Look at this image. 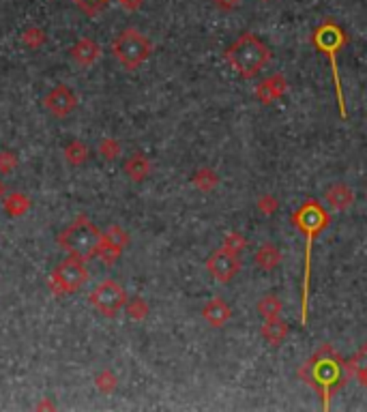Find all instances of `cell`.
Returning <instances> with one entry per match:
<instances>
[{
  "instance_id": "4",
  "label": "cell",
  "mask_w": 367,
  "mask_h": 412,
  "mask_svg": "<svg viewBox=\"0 0 367 412\" xmlns=\"http://www.w3.org/2000/svg\"><path fill=\"white\" fill-rule=\"evenodd\" d=\"M223 56L243 80H254L271 63L269 46H265L254 33H243L230 48H225Z\"/></svg>"
},
{
  "instance_id": "24",
  "label": "cell",
  "mask_w": 367,
  "mask_h": 412,
  "mask_svg": "<svg viewBox=\"0 0 367 412\" xmlns=\"http://www.w3.org/2000/svg\"><path fill=\"white\" fill-rule=\"evenodd\" d=\"M147 312H149V307H147V303H144L142 299H136V301L129 305V316H132V318H136V320L144 318V316H147Z\"/></svg>"
},
{
  "instance_id": "17",
  "label": "cell",
  "mask_w": 367,
  "mask_h": 412,
  "mask_svg": "<svg viewBox=\"0 0 367 412\" xmlns=\"http://www.w3.org/2000/svg\"><path fill=\"white\" fill-rule=\"evenodd\" d=\"M348 369H350V376H354L367 389V344L348 361Z\"/></svg>"
},
{
  "instance_id": "8",
  "label": "cell",
  "mask_w": 367,
  "mask_h": 412,
  "mask_svg": "<svg viewBox=\"0 0 367 412\" xmlns=\"http://www.w3.org/2000/svg\"><path fill=\"white\" fill-rule=\"evenodd\" d=\"M86 278H88V270H86L82 258L71 255V258L63 260V262L56 266V270H54V275H52V282L56 284V288H58L60 292H73V290H78L80 286H84Z\"/></svg>"
},
{
  "instance_id": "19",
  "label": "cell",
  "mask_w": 367,
  "mask_h": 412,
  "mask_svg": "<svg viewBox=\"0 0 367 412\" xmlns=\"http://www.w3.org/2000/svg\"><path fill=\"white\" fill-rule=\"evenodd\" d=\"M282 301L275 297V295H267L258 301V314L262 320H271V318H280L282 316Z\"/></svg>"
},
{
  "instance_id": "21",
  "label": "cell",
  "mask_w": 367,
  "mask_h": 412,
  "mask_svg": "<svg viewBox=\"0 0 367 412\" xmlns=\"http://www.w3.org/2000/svg\"><path fill=\"white\" fill-rule=\"evenodd\" d=\"M75 5H78L84 14L97 16V14H101V11L110 5V0H75Z\"/></svg>"
},
{
  "instance_id": "14",
  "label": "cell",
  "mask_w": 367,
  "mask_h": 412,
  "mask_svg": "<svg viewBox=\"0 0 367 412\" xmlns=\"http://www.w3.org/2000/svg\"><path fill=\"white\" fill-rule=\"evenodd\" d=\"M262 337L271 344V346H282V342L288 337L290 333V327L288 322H284L282 318H271V320H265L262 322V329H260Z\"/></svg>"
},
{
  "instance_id": "15",
  "label": "cell",
  "mask_w": 367,
  "mask_h": 412,
  "mask_svg": "<svg viewBox=\"0 0 367 412\" xmlns=\"http://www.w3.org/2000/svg\"><path fill=\"white\" fill-rule=\"evenodd\" d=\"M254 262H256V266L258 268H262V270H275L277 268V264L282 262V253L277 251V247L273 245V243H265V245H260L258 247V251L254 253Z\"/></svg>"
},
{
  "instance_id": "22",
  "label": "cell",
  "mask_w": 367,
  "mask_h": 412,
  "mask_svg": "<svg viewBox=\"0 0 367 412\" xmlns=\"http://www.w3.org/2000/svg\"><path fill=\"white\" fill-rule=\"evenodd\" d=\"M277 208H280V202H277V198H275V196H271V194H265V196L258 200V211H260L265 217L275 215V213H277Z\"/></svg>"
},
{
  "instance_id": "10",
  "label": "cell",
  "mask_w": 367,
  "mask_h": 412,
  "mask_svg": "<svg viewBox=\"0 0 367 412\" xmlns=\"http://www.w3.org/2000/svg\"><path fill=\"white\" fill-rule=\"evenodd\" d=\"M78 99L69 86H56L48 97H46V107L56 114V116H67L75 110Z\"/></svg>"
},
{
  "instance_id": "3",
  "label": "cell",
  "mask_w": 367,
  "mask_h": 412,
  "mask_svg": "<svg viewBox=\"0 0 367 412\" xmlns=\"http://www.w3.org/2000/svg\"><path fill=\"white\" fill-rule=\"evenodd\" d=\"M312 43L316 50H320L326 58H329V65H331V73H333V82H335V95H337V107H339V116L341 118H348V110H346V99H344V86H341V75H339V52L346 48L348 43V35L346 31L333 20V18H326L322 20L314 33H312Z\"/></svg>"
},
{
  "instance_id": "7",
  "label": "cell",
  "mask_w": 367,
  "mask_h": 412,
  "mask_svg": "<svg viewBox=\"0 0 367 412\" xmlns=\"http://www.w3.org/2000/svg\"><path fill=\"white\" fill-rule=\"evenodd\" d=\"M90 303L99 314L112 318L127 305V292L120 284H116L112 280H105V282L97 284L95 290L90 292Z\"/></svg>"
},
{
  "instance_id": "13",
  "label": "cell",
  "mask_w": 367,
  "mask_h": 412,
  "mask_svg": "<svg viewBox=\"0 0 367 412\" xmlns=\"http://www.w3.org/2000/svg\"><path fill=\"white\" fill-rule=\"evenodd\" d=\"M324 202H326V206L333 208V211H346V208H350V204L354 202V194H352V189H350L348 185L335 183V185H331V187L324 191Z\"/></svg>"
},
{
  "instance_id": "26",
  "label": "cell",
  "mask_w": 367,
  "mask_h": 412,
  "mask_svg": "<svg viewBox=\"0 0 367 412\" xmlns=\"http://www.w3.org/2000/svg\"><path fill=\"white\" fill-rule=\"evenodd\" d=\"M260 3H269V0H260Z\"/></svg>"
},
{
  "instance_id": "18",
  "label": "cell",
  "mask_w": 367,
  "mask_h": 412,
  "mask_svg": "<svg viewBox=\"0 0 367 412\" xmlns=\"http://www.w3.org/2000/svg\"><path fill=\"white\" fill-rule=\"evenodd\" d=\"M125 172L129 174L132 181L140 183V181H144V179L149 176L151 164H149V159H147L144 155H134V157L125 164Z\"/></svg>"
},
{
  "instance_id": "2",
  "label": "cell",
  "mask_w": 367,
  "mask_h": 412,
  "mask_svg": "<svg viewBox=\"0 0 367 412\" xmlns=\"http://www.w3.org/2000/svg\"><path fill=\"white\" fill-rule=\"evenodd\" d=\"M329 211L314 198L305 200L294 213L292 223L305 236V266H303V288H301V324H307L309 318V284H312V245L329 228Z\"/></svg>"
},
{
  "instance_id": "23",
  "label": "cell",
  "mask_w": 367,
  "mask_h": 412,
  "mask_svg": "<svg viewBox=\"0 0 367 412\" xmlns=\"http://www.w3.org/2000/svg\"><path fill=\"white\" fill-rule=\"evenodd\" d=\"M245 245H248V241H245V236L238 234V232H230V234L223 238V247L230 249V251H234V253H240V251L245 249Z\"/></svg>"
},
{
  "instance_id": "16",
  "label": "cell",
  "mask_w": 367,
  "mask_h": 412,
  "mask_svg": "<svg viewBox=\"0 0 367 412\" xmlns=\"http://www.w3.org/2000/svg\"><path fill=\"white\" fill-rule=\"evenodd\" d=\"M71 56H73L82 67H88V65H92V63L99 58V46H97L95 41H90V39H80V41L73 46Z\"/></svg>"
},
{
  "instance_id": "25",
  "label": "cell",
  "mask_w": 367,
  "mask_h": 412,
  "mask_svg": "<svg viewBox=\"0 0 367 412\" xmlns=\"http://www.w3.org/2000/svg\"><path fill=\"white\" fill-rule=\"evenodd\" d=\"M238 5H240V0H215V7L221 11H234L238 9Z\"/></svg>"
},
{
  "instance_id": "12",
  "label": "cell",
  "mask_w": 367,
  "mask_h": 412,
  "mask_svg": "<svg viewBox=\"0 0 367 412\" xmlns=\"http://www.w3.org/2000/svg\"><path fill=\"white\" fill-rule=\"evenodd\" d=\"M202 316H204V320H206L211 327L219 329V327H223V324L232 318V310H230V305H228L223 299L215 297V299H211V301L202 307Z\"/></svg>"
},
{
  "instance_id": "20",
  "label": "cell",
  "mask_w": 367,
  "mask_h": 412,
  "mask_svg": "<svg viewBox=\"0 0 367 412\" xmlns=\"http://www.w3.org/2000/svg\"><path fill=\"white\" fill-rule=\"evenodd\" d=\"M191 183H193L200 191L208 194V191H213V189L219 185V176H217L211 168H200V170H196V172H193Z\"/></svg>"
},
{
  "instance_id": "11",
  "label": "cell",
  "mask_w": 367,
  "mask_h": 412,
  "mask_svg": "<svg viewBox=\"0 0 367 412\" xmlns=\"http://www.w3.org/2000/svg\"><path fill=\"white\" fill-rule=\"evenodd\" d=\"M286 90H288V80L282 73H275V75H271V78H267L265 82L258 84L256 99L265 105H271L277 99H282L286 95Z\"/></svg>"
},
{
  "instance_id": "6",
  "label": "cell",
  "mask_w": 367,
  "mask_h": 412,
  "mask_svg": "<svg viewBox=\"0 0 367 412\" xmlns=\"http://www.w3.org/2000/svg\"><path fill=\"white\" fill-rule=\"evenodd\" d=\"M151 52H153V43L136 28H125L122 33H118L112 43L114 58L129 71L138 69L151 56Z\"/></svg>"
},
{
  "instance_id": "1",
  "label": "cell",
  "mask_w": 367,
  "mask_h": 412,
  "mask_svg": "<svg viewBox=\"0 0 367 412\" xmlns=\"http://www.w3.org/2000/svg\"><path fill=\"white\" fill-rule=\"evenodd\" d=\"M299 378L320 395L322 408L329 410L331 397L350 380L348 361H344L333 346L324 344L299 367Z\"/></svg>"
},
{
  "instance_id": "5",
  "label": "cell",
  "mask_w": 367,
  "mask_h": 412,
  "mask_svg": "<svg viewBox=\"0 0 367 412\" xmlns=\"http://www.w3.org/2000/svg\"><path fill=\"white\" fill-rule=\"evenodd\" d=\"M60 247L65 251H69L71 255H78L82 260L95 255L97 251H101L103 247V236L97 230V226H92V221H88L86 217L75 219L63 234H60Z\"/></svg>"
},
{
  "instance_id": "9",
  "label": "cell",
  "mask_w": 367,
  "mask_h": 412,
  "mask_svg": "<svg viewBox=\"0 0 367 412\" xmlns=\"http://www.w3.org/2000/svg\"><path fill=\"white\" fill-rule=\"evenodd\" d=\"M206 268H208V273L215 278V282H219V284H228L230 280H234L236 278V273L240 270V260H238V253H234V251H230V249H225V247H221V249H217L215 253H211L208 255V260H206Z\"/></svg>"
}]
</instances>
